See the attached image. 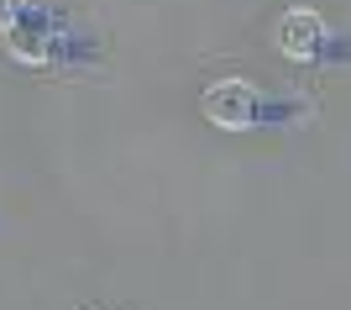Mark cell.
I'll use <instances>...</instances> for the list:
<instances>
[{
	"label": "cell",
	"mask_w": 351,
	"mask_h": 310,
	"mask_svg": "<svg viewBox=\"0 0 351 310\" xmlns=\"http://www.w3.org/2000/svg\"><path fill=\"white\" fill-rule=\"evenodd\" d=\"M273 47H278L289 63H315L325 53V16L320 11H304V5L283 11L278 27H273Z\"/></svg>",
	"instance_id": "2"
},
{
	"label": "cell",
	"mask_w": 351,
	"mask_h": 310,
	"mask_svg": "<svg viewBox=\"0 0 351 310\" xmlns=\"http://www.w3.org/2000/svg\"><path fill=\"white\" fill-rule=\"evenodd\" d=\"M205 116L215 121L220 132H252L263 121V95L252 79H220V85L205 89Z\"/></svg>",
	"instance_id": "1"
}]
</instances>
